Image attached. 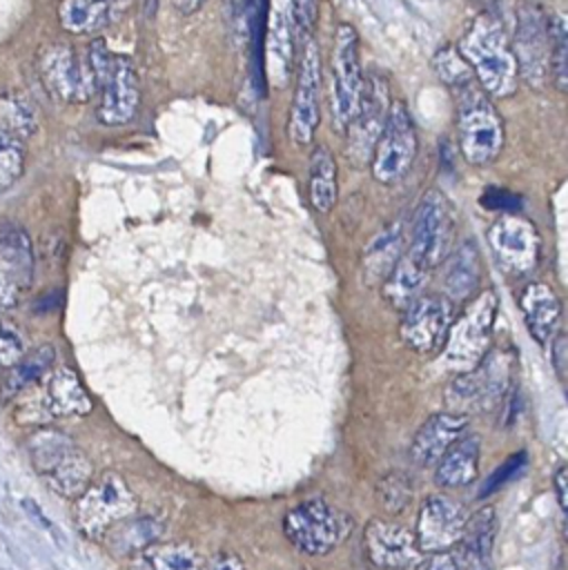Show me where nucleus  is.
I'll use <instances>...</instances> for the list:
<instances>
[{"mask_svg": "<svg viewBox=\"0 0 568 570\" xmlns=\"http://www.w3.org/2000/svg\"><path fill=\"white\" fill-rule=\"evenodd\" d=\"M25 171V138L0 122V194Z\"/></svg>", "mask_w": 568, "mask_h": 570, "instance_id": "nucleus-37", "label": "nucleus"}, {"mask_svg": "<svg viewBox=\"0 0 568 570\" xmlns=\"http://www.w3.org/2000/svg\"><path fill=\"white\" fill-rule=\"evenodd\" d=\"M27 452H29V461L36 470V474L45 476L49 474L58 461L76 445V441L56 430V428H49V425H42L38 430H33L29 436H27Z\"/></svg>", "mask_w": 568, "mask_h": 570, "instance_id": "nucleus-34", "label": "nucleus"}, {"mask_svg": "<svg viewBox=\"0 0 568 570\" xmlns=\"http://www.w3.org/2000/svg\"><path fill=\"white\" fill-rule=\"evenodd\" d=\"M548 36H550V53H548V71L559 91L568 89V29L564 18H548Z\"/></svg>", "mask_w": 568, "mask_h": 570, "instance_id": "nucleus-38", "label": "nucleus"}, {"mask_svg": "<svg viewBox=\"0 0 568 570\" xmlns=\"http://www.w3.org/2000/svg\"><path fill=\"white\" fill-rule=\"evenodd\" d=\"M292 13L290 0H276L270 13L267 33H265V58H267V78L274 87L283 89L290 80L294 40H292Z\"/></svg>", "mask_w": 568, "mask_h": 570, "instance_id": "nucleus-21", "label": "nucleus"}, {"mask_svg": "<svg viewBox=\"0 0 568 570\" xmlns=\"http://www.w3.org/2000/svg\"><path fill=\"white\" fill-rule=\"evenodd\" d=\"M388 109H390L388 82L381 73H370L365 78L359 111L345 129L347 142H350V158L354 163H370L376 138L385 125Z\"/></svg>", "mask_w": 568, "mask_h": 570, "instance_id": "nucleus-16", "label": "nucleus"}, {"mask_svg": "<svg viewBox=\"0 0 568 570\" xmlns=\"http://www.w3.org/2000/svg\"><path fill=\"white\" fill-rule=\"evenodd\" d=\"M454 238V218H452V207L448 198L439 189H430L412 220V238L408 245V252L428 265L430 269L439 267L443 258L450 254Z\"/></svg>", "mask_w": 568, "mask_h": 570, "instance_id": "nucleus-10", "label": "nucleus"}, {"mask_svg": "<svg viewBox=\"0 0 568 570\" xmlns=\"http://www.w3.org/2000/svg\"><path fill=\"white\" fill-rule=\"evenodd\" d=\"M419 151L414 120L403 100L390 102L385 125L370 156V169L376 183L396 185L412 169Z\"/></svg>", "mask_w": 568, "mask_h": 570, "instance_id": "nucleus-6", "label": "nucleus"}, {"mask_svg": "<svg viewBox=\"0 0 568 570\" xmlns=\"http://www.w3.org/2000/svg\"><path fill=\"white\" fill-rule=\"evenodd\" d=\"M321 56L314 38H305L298 67L296 85L292 96V109L287 120L290 138L296 145H310L321 122Z\"/></svg>", "mask_w": 568, "mask_h": 570, "instance_id": "nucleus-11", "label": "nucleus"}, {"mask_svg": "<svg viewBox=\"0 0 568 570\" xmlns=\"http://www.w3.org/2000/svg\"><path fill=\"white\" fill-rule=\"evenodd\" d=\"M33 245L27 229L13 220L0 223V278L16 289H27L33 281Z\"/></svg>", "mask_w": 568, "mask_h": 570, "instance_id": "nucleus-22", "label": "nucleus"}, {"mask_svg": "<svg viewBox=\"0 0 568 570\" xmlns=\"http://www.w3.org/2000/svg\"><path fill=\"white\" fill-rule=\"evenodd\" d=\"M555 352H559V358H555V370H559L561 379H566V334H559L555 341Z\"/></svg>", "mask_w": 568, "mask_h": 570, "instance_id": "nucleus-49", "label": "nucleus"}, {"mask_svg": "<svg viewBox=\"0 0 568 570\" xmlns=\"http://www.w3.org/2000/svg\"><path fill=\"white\" fill-rule=\"evenodd\" d=\"M401 254H403V232H401V225L394 223L383 232H379L363 252V274L368 285H381L392 272Z\"/></svg>", "mask_w": 568, "mask_h": 570, "instance_id": "nucleus-31", "label": "nucleus"}, {"mask_svg": "<svg viewBox=\"0 0 568 570\" xmlns=\"http://www.w3.org/2000/svg\"><path fill=\"white\" fill-rule=\"evenodd\" d=\"M555 492L559 499V508L566 512L568 510V472L566 465H561L555 474Z\"/></svg>", "mask_w": 568, "mask_h": 570, "instance_id": "nucleus-47", "label": "nucleus"}, {"mask_svg": "<svg viewBox=\"0 0 568 570\" xmlns=\"http://www.w3.org/2000/svg\"><path fill=\"white\" fill-rule=\"evenodd\" d=\"M526 463H528L526 450H519V452L510 454L501 465H497V468L488 474V479H486L483 485H481L479 497L483 499V497H490V494L503 490V485H508L510 481H515V479L523 472Z\"/></svg>", "mask_w": 568, "mask_h": 570, "instance_id": "nucleus-41", "label": "nucleus"}, {"mask_svg": "<svg viewBox=\"0 0 568 570\" xmlns=\"http://www.w3.org/2000/svg\"><path fill=\"white\" fill-rule=\"evenodd\" d=\"M225 24L236 49L245 51L256 40L258 0H223Z\"/></svg>", "mask_w": 568, "mask_h": 570, "instance_id": "nucleus-36", "label": "nucleus"}, {"mask_svg": "<svg viewBox=\"0 0 568 570\" xmlns=\"http://www.w3.org/2000/svg\"><path fill=\"white\" fill-rule=\"evenodd\" d=\"M434 69H437V76H439L450 89L457 87V85H461V82H466V80H470V78H474L472 71H470V67H468V62L461 58V53H459L457 47H452V45H445V47H441V49L434 53Z\"/></svg>", "mask_w": 568, "mask_h": 570, "instance_id": "nucleus-39", "label": "nucleus"}, {"mask_svg": "<svg viewBox=\"0 0 568 570\" xmlns=\"http://www.w3.org/2000/svg\"><path fill=\"white\" fill-rule=\"evenodd\" d=\"M468 430V414L461 412H437L425 419L419 432L412 439L410 456L414 463L430 468L434 465L441 454Z\"/></svg>", "mask_w": 568, "mask_h": 570, "instance_id": "nucleus-19", "label": "nucleus"}, {"mask_svg": "<svg viewBox=\"0 0 568 570\" xmlns=\"http://www.w3.org/2000/svg\"><path fill=\"white\" fill-rule=\"evenodd\" d=\"M129 570H203V559L192 543L151 541L129 557Z\"/></svg>", "mask_w": 568, "mask_h": 570, "instance_id": "nucleus-26", "label": "nucleus"}, {"mask_svg": "<svg viewBox=\"0 0 568 570\" xmlns=\"http://www.w3.org/2000/svg\"><path fill=\"white\" fill-rule=\"evenodd\" d=\"M494 534H497V512L490 505L477 510L472 517H466L459 543L463 546V554L472 566L477 568L488 566L492 546H494Z\"/></svg>", "mask_w": 568, "mask_h": 570, "instance_id": "nucleus-33", "label": "nucleus"}, {"mask_svg": "<svg viewBox=\"0 0 568 570\" xmlns=\"http://www.w3.org/2000/svg\"><path fill=\"white\" fill-rule=\"evenodd\" d=\"M172 2H174V7H176L180 13H185V16L198 11V9L205 4V0H172Z\"/></svg>", "mask_w": 568, "mask_h": 570, "instance_id": "nucleus-50", "label": "nucleus"}, {"mask_svg": "<svg viewBox=\"0 0 568 570\" xmlns=\"http://www.w3.org/2000/svg\"><path fill=\"white\" fill-rule=\"evenodd\" d=\"M290 13H292L294 27L303 36H310L319 13V0H290Z\"/></svg>", "mask_w": 568, "mask_h": 570, "instance_id": "nucleus-43", "label": "nucleus"}, {"mask_svg": "<svg viewBox=\"0 0 568 570\" xmlns=\"http://www.w3.org/2000/svg\"><path fill=\"white\" fill-rule=\"evenodd\" d=\"M38 383L42 385V407L49 416H82L94 407L78 374L67 365H53Z\"/></svg>", "mask_w": 568, "mask_h": 570, "instance_id": "nucleus-20", "label": "nucleus"}, {"mask_svg": "<svg viewBox=\"0 0 568 570\" xmlns=\"http://www.w3.org/2000/svg\"><path fill=\"white\" fill-rule=\"evenodd\" d=\"M481 441L477 434H461L434 463V483L439 488H463L479 474Z\"/></svg>", "mask_w": 568, "mask_h": 570, "instance_id": "nucleus-23", "label": "nucleus"}, {"mask_svg": "<svg viewBox=\"0 0 568 570\" xmlns=\"http://www.w3.org/2000/svg\"><path fill=\"white\" fill-rule=\"evenodd\" d=\"M283 532L294 548L319 557L334 550L347 537L350 521L323 499H312L283 517Z\"/></svg>", "mask_w": 568, "mask_h": 570, "instance_id": "nucleus-9", "label": "nucleus"}, {"mask_svg": "<svg viewBox=\"0 0 568 570\" xmlns=\"http://www.w3.org/2000/svg\"><path fill=\"white\" fill-rule=\"evenodd\" d=\"M379 499L383 503V508L388 512H401L408 508L410 497H412V485L408 481L405 474L401 472H390L388 476H383L376 485Z\"/></svg>", "mask_w": 568, "mask_h": 570, "instance_id": "nucleus-40", "label": "nucleus"}, {"mask_svg": "<svg viewBox=\"0 0 568 570\" xmlns=\"http://www.w3.org/2000/svg\"><path fill=\"white\" fill-rule=\"evenodd\" d=\"M488 245L494 258L515 274L530 272L539 261L541 238L535 225L517 212L501 214L488 229Z\"/></svg>", "mask_w": 568, "mask_h": 570, "instance_id": "nucleus-15", "label": "nucleus"}, {"mask_svg": "<svg viewBox=\"0 0 568 570\" xmlns=\"http://www.w3.org/2000/svg\"><path fill=\"white\" fill-rule=\"evenodd\" d=\"M428 274H430V267L423 265L421 261H417L405 249L399 256V261L394 263V267L388 274V278L381 283L385 301L394 309L403 312L417 296H421V292H423L425 283H428Z\"/></svg>", "mask_w": 568, "mask_h": 570, "instance_id": "nucleus-27", "label": "nucleus"}, {"mask_svg": "<svg viewBox=\"0 0 568 570\" xmlns=\"http://www.w3.org/2000/svg\"><path fill=\"white\" fill-rule=\"evenodd\" d=\"M307 196L312 207L319 214L332 212L339 198V180H336V160L330 147L316 145L310 154L307 169Z\"/></svg>", "mask_w": 568, "mask_h": 570, "instance_id": "nucleus-30", "label": "nucleus"}, {"mask_svg": "<svg viewBox=\"0 0 568 570\" xmlns=\"http://www.w3.org/2000/svg\"><path fill=\"white\" fill-rule=\"evenodd\" d=\"M118 0H60L58 22L67 33L91 36L111 22Z\"/></svg>", "mask_w": 568, "mask_h": 570, "instance_id": "nucleus-29", "label": "nucleus"}, {"mask_svg": "<svg viewBox=\"0 0 568 570\" xmlns=\"http://www.w3.org/2000/svg\"><path fill=\"white\" fill-rule=\"evenodd\" d=\"M363 543L370 561L383 570H414L423 561V552L414 532L405 525L370 519L363 530Z\"/></svg>", "mask_w": 568, "mask_h": 570, "instance_id": "nucleus-17", "label": "nucleus"}, {"mask_svg": "<svg viewBox=\"0 0 568 570\" xmlns=\"http://www.w3.org/2000/svg\"><path fill=\"white\" fill-rule=\"evenodd\" d=\"M158 532H160V528H158V523L154 519H149V517H140L138 519L136 514H131V517L123 519L120 523H116L100 541L114 554L131 557L136 550H140L147 543L156 541Z\"/></svg>", "mask_w": 568, "mask_h": 570, "instance_id": "nucleus-35", "label": "nucleus"}, {"mask_svg": "<svg viewBox=\"0 0 568 570\" xmlns=\"http://www.w3.org/2000/svg\"><path fill=\"white\" fill-rule=\"evenodd\" d=\"M452 321L454 303L448 296L421 294L403 309L401 338L410 350L421 354L441 350Z\"/></svg>", "mask_w": 568, "mask_h": 570, "instance_id": "nucleus-13", "label": "nucleus"}, {"mask_svg": "<svg viewBox=\"0 0 568 570\" xmlns=\"http://www.w3.org/2000/svg\"><path fill=\"white\" fill-rule=\"evenodd\" d=\"M56 363V350L53 345H38L29 352H25V356L9 367L2 374L0 381V399L9 401L16 399L18 394H22L25 390H29L31 385H36Z\"/></svg>", "mask_w": 568, "mask_h": 570, "instance_id": "nucleus-28", "label": "nucleus"}, {"mask_svg": "<svg viewBox=\"0 0 568 570\" xmlns=\"http://www.w3.org/2000/svg\"><path fill=\"white\" fill-rule=\"evenodd\" d=\"M425 570H461V563L450 550H443L432 552V559L425 563Z\"/></svg>", "mask_w": 568, "mask_h": 570, "instance_id": "nucleus-46", "label": "nucleus"}, {"mask_svg": "<svg viewBox=\"0 0 568 570\" xmlns=\"http://www.w3.org/2000/svg\"><path fill=\"white\" fill-rule=\"evenodd\" d=\"M457 102V136L459 149L470 165H488L499 158L506 129L492 98L474 78L452 87Z\"/></svg>", "mask_w": 568, "mask_h": 570, "instance_id": "nucleus-2", "label": "nucleus"}, {"mask_svg": "<svg viewBox=\"0 0 568 570\" xmlns=\"http://www.w3.org/2000/svg\"><path fill=\"white\" fill-rule=\"evenodd\" d=\"M497 318V296L492 289L481 292L463 312L452 321L443 343V365L450 372L472 370L488 352L492 325Z\"/></svg>", "mask_w": 568, "mask_h": 570, "instance_id": "nucleus-4", "label": "nucleus"}, {"mask_svg": "<svg viewBox=\"0 0 568 570\" xmlns=\"http://www.w3.org/2000/svg\"><path fill=\"white\" fill-rule=\"evenodd\" d=\"M463 523L466 512L459 501L450 499L448 494H430L419 508L414 539L423 554L443 552L459 543Z\"/></svg>", "mask_w": 568, "mask_h": 570, "instance_id": "nucleus-18", "label": "nucleus"}, {"mask_svg": "<svg viewBox=\"0 0 568 570\" xmlns=\"http://www.w3.org/2000/svg\"><path fill=\"white\" fill-rule=\"evenodd\" d=\"M96 476L94 472V463L89 461V456L74 445L60 461L58 465L45 474V483L62 499H76Z\"/></svg>", "mask_w": 568, "mask_h": 570, "instance_id": "nucleus-32", "label": "nucleus"}, {"mask_svg": "<svg viewBox=\"0 0 568 570\" xmlns=\"http://www.w3.org/2000/svg\"><path fill=\"white\" fill-rule=\"evenodd\" d=\"M519 307L526 321L528 332L532 334V338L541 345H546L559 327V316H561V305L557 294L550 289V285L535 281L528 283L521 292L519 298Z\"/></svg>", "mask_w": 568, "mask_h": 570, "instance_id": "nucleus-24", "label": "nucleus"}, {"mask_svg": "<svg viewBox=\"0 0 568 570\" xmlns=\"http://www.w3.org/2000/svg\"><path fill=\"white\" fill-rule=\"evenodd\" d=\"M58 305H60V292H45L33 303V309H36V314H47V312H53Z\"/></svg>", "mask_w": 568, "mask_h": 570, "instance_id": "nucleus-48", "label": "nucleus"}, {"mask_svg": "<svg viewBox=\"0 0 568 570\" xmlns=\"http://www.w3.org/2000/svg\"><path fill=\"white\" fill-rule=\"evenodd\" d=\"M25 352L27 347L18 330L0 321V374L13 367L25 356Z\"/></svg>", "mask_w": 568, "mask_h": 570, "instance_id": "nucleus-42", "label": "nucleus"}, {"mask_svg": "<svg viewBox=\"0 0 568 570\" xmlns=\"http://www.w3.org/2000/svg\"><path fill=\"white\" fill-rule=\"evenodd\" d=\"M332 85H330V114L336 131H345L352 118L359 111L365 76L361 69L359 56V36L356 29L347 22H341L334 33L332 47Z\"/></svg>", "mask_w": 568, "mask_h": 570, "instance_id": "nucleus-5", "label": "nucleus"}, {"mask_svg": "<svg viewBox=\"0 0 568 570\" xmlns=\"http://www.w3.org/2000/svg\"><path fill=\"white\" fill-rule=\"evenodd\" d=\"M203 570H245L243 561L232 552H221L207 563H203Z\"/></svg>", "mask_w": 568, "mask_h": 570, "instance_id": "nucleus-45", "label": "nucleus"}, {"mask_svg": "<svg viewBox=\"0 0 568 570\" xmlns=\"http://www.w3.org/2000/svg\"><path fill=\"white\" fill-rule=\"evenodd\" d=\"M481 205L492 212H517L521 207V198L503 187H488L481 196Z\"/></svg>", "mask_w": 568, "mask_h": 570, "instance_id": "nucleus-44", "label": "nucleus"}, {"mask_svg": "<svg viewBox=\"0 0 568 570\" xmlns=\"http://www.w3.org/2000/svg\"><path fill=\"white\" fill-rule=\"evenodd\" d=\"M457 51L468 62L474 80L490 98H508L519 87V69L503 24L479 13L463 31Z\"/></svg>", "mask_w": 568, "mask_h": 570, "instance_id": "nucleus-1", "label": "nucleus"}, {"mask_svg": "<svg viewBox=\"0 0 568 570\" xmlns=\"http://www.w3.org/2000/svg\"><path fill=\"white\" fill-rule=\"evenodd\" d=\"M443 289L445 296L452 298H468L479 289L481 283V256L472 240H463L454 252L443 258Z\"/></svg>", "mask_w": 568, "mask_h": 570, "instance_id": "nucleus-25", "label": "nucleus"}, {"mask_svg": "<svg viewBox=\"0 0 568 570\" xmlns=\"http://www.w3.org/2000/svg\"><path fill=\"white\" fill-rule=\"evenodd\" d=\"M38 73L60 102H87L98 91L94 67L67 42H49L38 51Z\"/></svg>", "mask_w": 568, "mask_h": 570, "instance_id": "nucleus-7", "label": "nucleus"}, {"mask_svg": "<svg viewBox=\"0 0 568 570\" xmlns=\"http://www.w3.org/2000/svg\"><path fill=\"white\" fill-rule=\"evenodd\" d=\"M510 383V363L503 352H486V356L468 372H461L450 387L445 399L452 412H483L497 407L506 399Z\"/></svg>", "mask_w": 568, "mask_h": 570, "instance_id": "nucleus-8", "label": "nucleus"}, {"mask_svg": "<svg viewBox=\"0 0 568 570\" xmlns=\"http://www.w3.org/2000/svg\"><path fill=\"white\" fill-rule=\"evenodd\" d=\"M512 53L517 60L519 76H523V80L532 89H541L548 76L550 36L543 9L535 0L519 2Z\"/></svg>", "mask_w": 568, "mask_h": 570, "instance_id": "nucleus-12", "label": "nucleus"}, {"mask_svg": "<svg viewBox=\"0 0 568 570\" xmlns=\"http://www.w3.org/2000/svg\"><path fill=\"white\" fill-rule=\"evenodd\" d=\"M98 91V120L102 125L123 127L131 122L140 107V82L134 60L125 53H111Z\"/></svg>", "mask_w": 568, "mask_h": 570, "instance_id": "nucleus-14", "label": "nucleus"}, {"mask_svg": "<svg viewBox=\"0 0 568 570\" xmlns=\"http://www.w3.org/2000/svg\"><path fill=\"white\" fill-rule=\"evenodd\" d=\"M74 501V521L91 541H100L116 523L136 514L138 510L136 494L116 472L94 476Z\"/></svg>", "mask_w": 568, "mask_h": 570, "instance_id": "nucleus-3", "label": "nucleus"}]
</instances>
